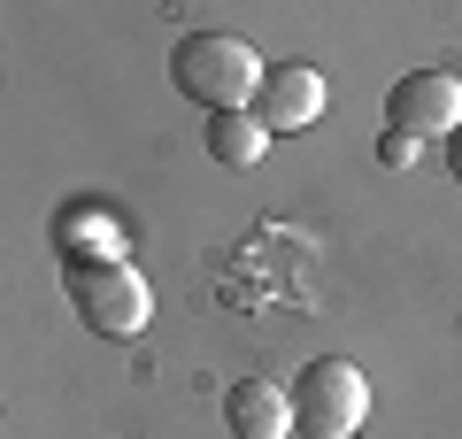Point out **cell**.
<instances>
[{
  "instance_id": "cell-1",
  "label": "cell",
  "mask_w": 462,
  "mask_h": 439,
  "mask_svg": "<svg viewBox=\"0 0 462 439\" xmlns=\"http://www.w3.org/2000/svg\"><path fill=\"white\" fill-rule=\"evenodd\" d=\"M170 78H178V93L200 100L208 116H231V108H254V93H263L270 70L239 32H193V39L170 47Z\"/></svg>"
},
{
  "instance_id": "cell-2",
  "label": "cell",
  "mask_w": 462,
  "mask_h": 439,
  "mask_svg": "<svg viewBox=\"0 0 462 439\" xmlns=\"http://www.w3.org/2000/svg\"><path fill=\"white\" fill-rule=\"evenodd\" d=\"M363 416H370V386H363L355 362L316 355L309 370L293 378V424H300V439H355Z\"/></svg>"
},
{
  "instance_id": "cell-3",
  "label": "cell",
  "mask_w": 462,
  "mask_h": 439,
  "mask_svg": "<svg viewBox=\"0 0 462 439\" xmlns=\"http://www.w3.org/2000/svg\"><path fill=\"white\" fill-rule=\"evenodd\" d=\"M69 301L100 340H139L154 316V293L132 262H69Z\"/></svg>"
},
{
  "instance_id": "cell-4",
  "label": "cell",
  "mask_w": 462,
  "mask_h": 439,
  "mask_svg": "<svg viewBox=\"0 0 462 439\" xmlns=\"http://www.w3.org/2000/svg\"><path fill=\"white\" fill-rule=\"evenodd\" d=\"M385 131H409V139H455L462 131V78L455 70H409L385 93Z\"/></svg>"
},
{
  "instance_id": "cell-5",
  "label": "cell",
  "mask_w": 462,
  "mask_h": 439,
  "mask_svg": "<svg viewBox=\"0 0 462 439\" xmlns=\"http://www.w3.org/2000/svg\"><path fill=\"white\" fill-rule=\"evenodd\" d=\"M254 100H263V108H254V116H263V131H270V139H278V131H309L316 124V116H324V70H309V62H270V78H263V93H254Z\"/></svg>"
},
{
  "instance_id": "cell-6",
  "label": "cell",
  "mask_w": 462,
  "mask_h": 439,
  "mask_svg": "<svg viewBox=\"0 0 462 439\" xmlns=\"http://www.w3.org/2000/svg\"><path fill=\"white\" fill-rule=\"evenodd\" d=\"M224 416H231L239 439H285V432H300V424H293V393H278L270 378H239V386L224 393Z\"/></svg>"
},
{
  "instance_id": "cell-7",
  "label": "cell",
  "mask_w": 462,
  "mask_h": 439,
  "mask_svg": "<svg viewBox=\"0 0 462 439\" xmlns=\"http://www.w3.org/2000/svg\"><path fill=\"white\" fill-rule=\"evenodd\" d=\"M263 146H270V131H263V116H254V108L208 116V154L224 170H254V163H263Z\"/></svg>"
},
{
  "instance_id": "cell-8",
  "label": "cell",
  "mask_w": 462,
  "mask_h": 439,
  "mask_svg": "<svg viewBox=\"0 0 462 439\" xmlns=\"http://www.w3.org/2000/svg\"><path fill=\"white\" fill-rule=\"evenodd\" d=\"M416 154H424V139H409V131H378V163L385 170H416Z\"/></svg>"
},
{
  "instance_id": "cell-9",
  "label": "cell",
  "mask_w": 462,
  "mask_h": 439,
  "mask_svg": "<svg viewBox=\"0 0 462 439\" xmlns=\"http://www.w3.org/2000/svg\"><path fill=\"white\" fill-rule=\"evenodd\" d=\"M447 170H455V185H462V131L447 139Z\"/></svg>"
}]
</instances>
